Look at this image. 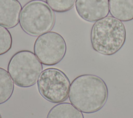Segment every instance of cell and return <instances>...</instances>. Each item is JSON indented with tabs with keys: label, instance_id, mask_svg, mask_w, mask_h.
I'll return each mask as SVG.
<instances>
[{
	"label": "cell",
	"instance_id": "5bb4252c",
	"mask_svg": "<svg viewBox=\"0 0 133 118\" xmlns=\"http://www.w3.org/2000/svg\"><path fill=\"white\" fill-rule=\"evenodd\" d=\"M0 118H2V116H1V114H0Z\"/></svg>",
	"mask_w": 133,
	"mask_h": 118
},
{
	"label": "cell",
	"instance_id": "8fae6325",
	"mask_svg": "<svg viewBox=\"0 0 133 118\" xmlns=\"http://www.w3.org/2000/svg\"><path fill=\"white\" fill-rule=\"evenodd\" d=\"M14 82L8 71L0 67V105L7 101L14 91Z\"/></svg>",
	"mask_w": 133,
	"mask_h": 118
},
{
	"label": "cell",
	"instance_id": "9c48e42d",
	"mask_svg": "<svg viewBox=\"0 0 133 118\" xmlns=\"http://www.w3.org/2000/svg\"><path fill=\"white\" fill-rule=\"evenodd\" d=\"M112 17L123 22L133 20V0H109Z\"/></svg>",
	"mask_w": 133,
	"mask_h": 118
},
{
	"label": "cell",
	"instance_id": "5b68a950",
	"mask_svg": "<svg viewBox=\"0 0 133 118\" xmlns=\"http://www.w3.org/2000/svg\"><path fill=\"white\" fill-rule=\"evenodd\" d=\"M70 85L67 76L56 68L44 69L37 81L41 95L47 101L55 104L62 102L68 99Z\"/></svg>",
	"mask_w": 133,
	"mask_h": 118
},
{
	"label": "cell",
	"instance_id": "8992f818",
	"mask_svg": "<svg viewBox=\"0 0 133 118\" xmlns=\"http://www.w3.org/2000/svg\"><path fill=\"white\" fill-rule=\"evenodd\" d=\"M33 50L42 64L53 66L60 63L64 57L66 44L62 35L49 31L37 37L34 42Z\"/></svg>",
	"mask_w": 133,
	"mask_h": 118
},
{
	"label": "cell",
	"instance_id": "277c9868",
	"mask_svg": "<svg viewBox=\"0 0 133 118\" xmlns=\"http://www.w3.org/2000/svg\"><path fill=\"white\" fill-rule=\"evenodd\" d=\"M7 71L17 86L29 87L37 81L43 71V65L34 53L29 50H21L10 58Z\"/></svg>",
	"mask_w": 133,
	"mask_h": 118
},
{
	"label": "cell",
	"instance_id": "6da1fadb",
	"mask_svg": "<svg viewBox=\"0 0 133 118\" xmlns=\"http://www.w3.org/2000/svg\"><path fill=\"white\" fill-rule=\"evenodd\" d=\"M108 89L104 80L92 74H84L71 82L69 99L83 113L90 114L101 110L108 98Z\"/></svg>",
	"mask_w": 133,
	"mask_h": 118
},
{
	"label": "cell",
	"instance_id": "ba28073f",
	"mask_svg": "<svg viewBox=\"0 0 133 118\" xmlns=\"http://www.w3.org/2000/svg\"><path fill=\"white\" fill-rule=\"evenodd\" d=\"M22 9L18 0H0V25L7 28L16 26Z\"/></svg>",
	"mask_w": 133,
	"mask_h": 118
},
{
	"label": "cell",
	"instance_id": "4fadbf2b",
	"mask_svg": "<svg viewBox=\"0 0 133 118\" xmlns=\"http://www.w3.org/2000/svg\"><path fill=\"white\" fill-rule=\"evenodd\" d=\"M12 38L9 31L0 25V55L5 54L11 48Z\"/></svg>",
	"mask_w": 133,
	"mask_h": 118
},
{
	"label": "cell",
	"instance_id": "52a82bcc",
	"mask_svg": "<svg viewBox=\"0 0 133 118\" xmlns=\"http://www.w3.org/2000/svg\"><path fill=\"white\" fill-rule=\"evenodd\" d=\"M75 9L82 19L90 22L105 18L110 12L109 0H76Z\"/></svg>",
	"mask_w": 133,
	"mask_h": 118
},
{
	"label": "cell",
	"instance_id": "3957f363",
	"mask_svg": "<svg viewBox=\"0 0 133 118\" xmlns=\"http://www.w3.org/2000/svg\"><path fill=\"white\" fill-rule=\"evenodd\" d=\"M55 22L53 10L42 0H32L26 3L22 9L19 19L22 30L32 36H38L49 32Z\"/></svg>",
	"mask_w": 133,
	"mask_h": 118
},
{
	"label": "cell",
	"instance_id": "7c38bea8",
	"mask_svg": "<svg viewBox=\"0 0 133 118\" xmlns=\"http://www.w3.org/2000/svg\"><path fill=\"white\" fill-rule=\"evenodd\" d=\"M76 0H46L47 4L55 12H65L71 10Z\"/></svg>",
	"mask_w": 133,
	"mask_h": 118
},
{
	"label": "cell",
	"instance_id": "7a4b0ae2",
	"mask_svg": "<svg viewBox=\"0 0 133 118\" xmlns=\"http://www.w3.org/2000/svg\"><path fill=\"white\" fill-rule=\"evenodd\" d=\"M126 38L124 24L112 16L96 21L91 30L90 40L93 49L104 55L116 53L124 46Z\"/></svg>",
	"mask_w": 133,
	"mask_h": 118
},
{
	"label": "cell",
	"instance_id": "30bf717a",
	"mask_svg": "<svg viewBox=\"0 0 133 118\" xmlns=\"http://www.w3.org/2000/svg\"><path fill=\"white\" fill-rule=\"evenodd\" d=\"M46 118H84V116L71 103L61 102L50 109Z\"/></svg>",
	"mask_w": 133,
	"mask_h": 118
}]
</instances>
